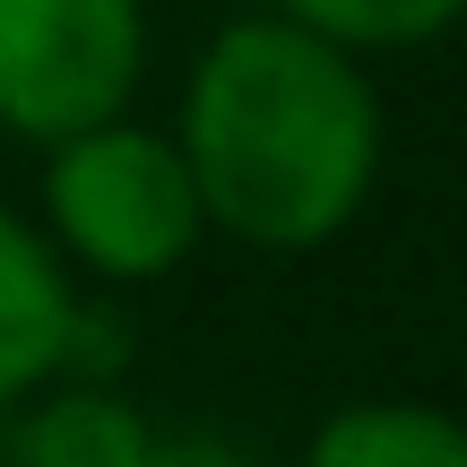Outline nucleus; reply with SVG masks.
I'll return each instance as SVG.
<instances>
[{
	"instance_id": "f257e3e1",
	"label": "nucleus",
	"mask_w": 467,
	"mask_h": 467,
	"mask_svg": "<svg viewBox=\"0 0 467 467\" xmlns=\"http://www.w3.org/2000/svg\"><path fill=\"white\" fill-rule=\"evenodd\" d=\"M182 148L208 225L268 251H312L381 173V96L364 61L260 9L225 17L182 87Z\"/></svg>"
},
{
	"instance_id": "f03ea898",
	"label": "nucleus",
	"mask_w": 467,
	"mask_h": 467,
	"mask_svg": "<svg viewBox=\"0 0 467 467\" xmlns=\"http://www.w3.org/2000/svg\"><path fill=\"white\" fill-rule=\"evenodd\" d=\"M44 217L104 277H156L208 234L200 182H191L173 130L113 113L78 139H52L44 156Z\"/></svg>"
},
{
	"instance_id": "7ed1b4c3",
	"label": "nucleus",
	"mask_w": 467,
	"mask_h": 467,
	"mask_svg": "<svg viewBox=\"0 0 467 467\" xmlns=\"http://www.w3.org/2000/svg\"><path fill=\"white\" fill-rule=\"evenodd\" d=\"M148 69V0H0V121L78 139L130 104Z\"/></svg>"
},
{
	"instance_id": "20e7f679",
	"label": "nucleus",
	"mask_w": 467,
	"mask_h": 467,
	"mask_svg": "<svg viewBox=\"0 0 467 467\" xmlns=\"http://www.w3.org/2000/svg\"><path fill=\"white\" fill-rule=\"evenodd\" d=\"M69 329H78V295L52 234L0 208V407L69 355Z\"/></svg>"
},
{
	"instance_id": "39448f33",
	"label": "nucleus",
	"mask_w": 467,
	"mask_h": 467,
	"mask_svg": "<svg viewBox=\"0 0 467 467\" xmlns=\"http://www.w3.org/2000/svg\"><path fill=\"white\" fill-rule=\"evenodd\" d=\"M303 467H467V416L433 399H347L312 424Z\"/></svg>"
},
{
	"instance_id": "423d86ee",
	"label": "nucleus",
	"mask_w": 467,
	"mask_h": 467,
	"mask_svg": "<svg viewBox=\"0 0 467 467\" xmlns=\"http://www.w3.org/2000/svg\"><path fill=\"white\" fill-rule=\"evenodd\" d=\"M277 17L312 26L337 52H372V44H424L451 17H467V0H277Z\"/></svg>"
},
{
	"instance_id": "0eeeda50",
	"label": "nucleus",
	"mask_w": 467,
	"mask_h": 467,
	"mask_svg": "<svg viewBox=\"0 0 467 467\" xmlns=\"http://www.w3.org/2000/svg\"><path fill=\"white\" fill-rule=\"evenodd\" d=\"M35 467H148V433L121 399H69L35 424Z\"/></svg>"
}]
</instances>
